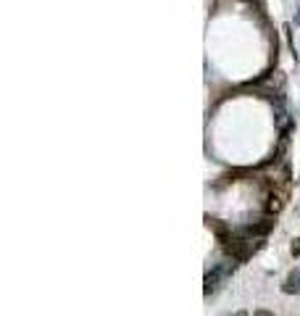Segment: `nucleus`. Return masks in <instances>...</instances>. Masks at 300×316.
Listing matches in <instances>:
<instances>
[{
    "mask_svg": "<svg viewBox=\"0 0 300 316\" xmlns=\"http://www.w3.org/2000/svg\"><path fill=\"white\" fill-rule=\"evenodd\" d=\"M261 248H263V242H256V245H253V240L240 237V235H232L226 242H221V250H224V253L232 259V263H245V261L250 259L256 250H261Z\"/></svg>",
    "mask_w": 300,
    "mask_h": 316,
    "instance_id": "f257e3e1",
    "label": "nucleus"
},
{
    "mask_svg": "<svg viewBox=\"0 0 300 316\" xmlns=\"http://www.w3.org/2000/svg\"><path fill=\"white\" fill-rule=\"evenodd\" d=\"M274 227H277V216H263V219H258V222H253V224H243L240 229H234V235L253 240V237H266Z\"/></svg>",
    "mask_w": 300,
    "mask_h": 316,
    "instance_id": "f03ea898",
    "label": "nucleus"
},
{
    "mask_svg": "<svg viewBox=\"0 0 300 316\" xmlns=\"http://www.w3.org/2000/svg\"><path fill=\"white\" fill-rule=\"evenodd\" d=\"M234 272V263H216V266H211L206 272V279H203V290H206V295H211V293H216V290L221 287V282L226 279Z\"/></svg>",
    "mask_w": 300,
    "mask_h": 316,
    "instance_id": "7ed1b4c3",
    "label": "nucleus"
},
{
    "mask_svg": "<svg viewBox=\"0 0 300 316\" xmlns=\"http://www.w3.org/2000/svg\"><path fill=\"white\" fill-rule=\"evenodd\" d=\"M206 224H208V229H213V235L219 237V242H226V240H229V237L234 235L232 224H224V222H221V219L206 216Z\"/></svg>",
    "mask_w": 300,
    "mask_h": 316,
    "instance_id": "20e7f679",
    "label": "nucleus"
},
{
    "mask_svg": "<svg viewBox=\"0 0 300 316\" xmlns=\"http://www.w3.org/2000/svg\"><path fill=\"white\" fill-rule=\"evenodd\" d=\"M282 293L284 295H300V269H292L282 282Z\"/></svg>",
    "mask_w": 300,
    "mask_h": 316,
    "instance_id": "39448f33",
    "label": "nucleus"
},
{
    "mask_svg": "<svg viewBox=\"0 0 300 316\" xmlns=\"http://www.w3.org/2000/svg\"><path fill=\"white\" fill-rule=\"evenodd\" d=\"M282 211V198L279 195H269V203H266V216H277Z\"/></svg>",
    "mask_w": 300,
    "mask_h": 316,
    "instance_id": "423d86ee",
    "label": "nucleus"
},
{
    "mask_svg": "<svg viewBox=\"0 0 300 316\" xmlns=\"http://www.w3.org/2000/svg\"><path fill=\"white\" fill-rule=\"evenodd\" d=\"M282 32H284V40H287V48L292 50V58H295V63H298V56H295V42H292V24H284V27H282Z\"/></svg>",
    "mask_w": 300,
    "mask_h": 316,
    "instance_id": "0eeeda50",
    "label": "nucleus"
},
{
    "mask_svg": "<svg viewBox=\"0 0 300 316\" xmlns=\"http://www.w3.org/2000/svg\"><path fill=\"white\" fill-rule=\"evenodd\" d=\"M290 253H292V259H300V237H295V240H292Z\"/></svg>",
    "mask_w": 300,
    "mask_h": 316,
    "instance_id": "6e6552de",
    "label": "nucleus"
},
{
    "mask_svg": "<svg viewBox=\"0 0 300 316\" xmlns=\"http://www.w3.org/2000/svg\"><path fill=\"white\" fill-rule=\"evenodd\" d=\"M253 316H277V314L269 311V308H256V311H253Z\"/></svg>",
    "mask_w": 300,
    "mask_h": 316,
    "instance_id": "1a4fd4ad",
    "label": "nucleus"
},
{
    "mask_svg": "<svg viewBox=\"0 0 300 316\" xmlns=\"http://www.w3.org/2000/svg\"><path fill=\"white\" fill-rule=\"evenodd\" d=\"M295 24H298V27H300V8L295 11Z\"/></svg>",
    "mask_w": 300,
    "mask_h": 316,
    "instance_id": "9d476101",
    "label": "nucleus"
},
{
    "mask_svg": "<svg viewBox=\"0 0 300 316\" xmlns=\"http://www.w3.org/2000/svg\"><path fill=\"white\" fill-rule=\"evenodd\" d=\"M245 3H250V0H245Z\"/></svg>",
    "mask_w": 300,
    "mask_h": 316,
    "instance_id": "9b49d317",
    "label": "nucleus"
}]
</instances>
